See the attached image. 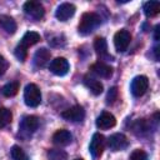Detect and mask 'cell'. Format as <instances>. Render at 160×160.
Wrapping results in <instances>:
<instances>
[{
  "label": "cell",
  "mask_w": 160,
  "mask_h": 160,
  "mask_svg": "<svg viewBox=\"0 0 160 160\" xmlns=\"http://www.w3.org/2000/svg\"><path fill=\"white\" fill-rule=\"evenodd\" d=\"M100 24H101V18L96 12H84L81 19H80V22H79V26H78V31L81 35H89Z\"/></svg>",
  "instance_id": "1"
},
{
  "label": "cell",
  "mask_w": 160,
  "mask_h": 160,
  "mask_svg": "<svg viewBox=\"0 0 160 160\" xmlns=\"http://www.w3.org/2000/svg\"><path fill=\"white\" fill-rule=\"evenodd\" d=\"M24 101L30 108H36L41 102V91L38 85L30 82L25 86L24 90Z\"/></svg>",
  "instance_id": "2"
},
{
  "label": "cell",
  "mask_w": 160,
  "mask_h": 160,
  "mask_svg": "<svg viewBox=\"0 0 160 160\" xmlns=\"http://www.w3.org/2000/svg\"><path fill=\"white\" fill-rule=\"evenodd\" d=\"M149 88V80L146 76L144 75H139V76H135L131 81V85H130V90H131V94L136 98L139 96H142L146 90Z\"/></svg>",
  "instance_id": "3"
},
{
  "label": "cell",
  "mask_w": 160,
  "mask_h": 160,
  "mask_svg": "<svg viewBox=\"0 0 160 160\" xmlns=\"http://www.w3.org/2000/svg\"><path fill=\"white\" fill-rule=\"evenodd\" d=\"M104 148H105L104 135H101L100 132H95L92 135V139H91L90 145H89V150H90V154L92 155V158H95V159L100 158L104 152Z\"/></svg>",
  "instance_id": "4"
},
{
  "label": "cell",
  "mask_w": 160,
  "mask_h": 160,
  "mask_svg": "<svg viewBox=\"0 0 160 160\" xmlns=\"http://www.w3.org/2000/svg\"><path fill=\"white\" fill-rule=\"evenodd\" d=\"M130 41H131V34L128 30H125V29L119 30L114 35V45H115V49L119 52L125 51L128 49Z\"/></svg>",
  "instance_id": "5"
},
{
  "label": "cell",
  "mask_w": 160,
  "mask_h": 160,
  "mask_svg": "<svg viewBox=\"0 0 160 160\" xmlns=\"http://www.w3.org/2000/svg\"><path fill=\"white\" fill-rule=\"evenodd\" d=\"M61 116L65 120H69L71 122H80L85 118V110L80 105H74L61 112Z\"/></svg>",
  "instance_id": "6"
},
{
  "label": "cell",
  "mask_w": 160,
  "mask_h": 160,
  "mask_svg": "<svg viewBox=\"0 0 160 160\" xmlns=\"http://www.w3.org/2000/svg\"><path fill=\"white\" fill-rule=\"evenodd\" d=\"M24 12L35 20H40L44 16L45 10H44V6L39 1L30 0V1H26L24 4Z\"/></svg>",
  "instance_id": "7"
},
{
  "label": "cell",
  "mask_w": 160,
  "mask_h": 160,
  "mask_svg": "<svg viewBox=\"0 0 160 160\" xmlns=\"http://www.w3.org/2000/svg\"><path fill=\"white\" fill-rule=\"evenodd\" d=\"M128 145H129V140H128V138H126L124 134H121V132L112 134V135L108 139V146H109V149L112 150V151L124 150Z\"/></svg>",
  "instance_id": "8"
},
{
  "label": "cell",
  "mask_w": 160,
  "mask_h": 160,
  "mask_svg": "<svg viewBox=\"0 0 160 160\" xmlns=\"http://www.w3.org/2000/svg\"><path fill=\"white\" fill-rule=\"evenodd\" d=\"M49 69L52 74H55L58 76H64L69 71V62L65 58H56V59L51 60Z\"/></svg>",
  "instance_id": "9"
},
{
  "label": "cell",
  "mask_w": 160,
  "mask_h": 160,
  "mask_svg": "<svg viewBox=\"0 0 160 160\" xmlns=\"http://www.w3.org/2000/svg\"><path fill=\"white\" fill-rule=\"evenodd\" d=\"M75 5L74 4H70V2H62L58 6L56 11H55V16L58 20L60 21H66L69 20L74 14H75Z\"/></svg>",
  "instance_id": "10"
},
{
  "label": "cell",
  "mask_w": 160,
  "mask_h": 160,
  "mask_svg": "<svg viewBox=\"0 0 160 160\" xmlns=\"http://www.w3.org/2000/svg\"><path fill=\"white\" fill-rule=\"evenodd\" d=\"M115 124H116L115 116L108 111H102L96 119V126L101 130H108L110 128H114Z\"/></svg>",
  "instance_id": "11"
},
{
  "label": "cell",
  "mask_w": 160,
  "mask_h": 160,
  "mask_svg": "<svg viewBox=\"0 0 160 160\" xmlns=\"http://www.w3.org/2000/svg\"><path fill=\"white\" fill-rule=\"evenodd\" d=\"M38 128H39V119L34 115H28L21 120V124H20V131L21 132L30 135Z\"/></svg>",
  "instance_id": "12"
},
{
  "label": "cell",
  "mask_w": 160,
  "mask_h": 160,
  "mask_svg": "<svg viewBox=\"0 0 160 160\" xmlns=\"http://www.w3.org/2000/svg\"><path fill=\"white\" fill-rule=\"evenodd\" d=\"M90 70H91L94 74H96L98 76L104 78V79H108V78H110V76L112 75V68L109 66V65H106V64L102 62V61H96V62H94V64L90 66Z\"/></svg>",
  "instance_id": "13"
},
{
  "label": "cell",
  "mask_w": 160,
  "mask_h": 160,
  "mask_svg": "<svg viewBox=\"0 0 160 160\" xmlns=\"http://www.w3.org/2000/svg\"><path fill=\"white\" fill-rule=\"evenodd\" d=\"M71 134L69 130H65V129H60L58 131L54 132L52 135V141L55 145H59V146H66L71 142Z\"/></svg>",
  "instance_id": "14"
},
{
  "label": "cell",
  "mask_w": 160,
  "mask_h": 160,
  "mask_svg": "<svg viewBox=\"0 0 160 160\" xmlns=\"http://www.w3.org/2000/svg\"><path fill=\"white\" fill-rule=\"evenodd\" d=\"M50 51L46 48H41L39 50H36L35 55H34V62L38 68H44L49 61H50Z\"/></svg>",
  "instance_id": "15"
},
{
  "label": "cell",
  "mask_w": 160,
  "mask_h": 160,
  "mask_svg": "<svg viewBox=\"0 0 160 160\" xmlns=\"http://www.w3.org/2000/svg\"><path fill=\"white\" fill-rule=\"evenodd\" d=\"M39 41H40V35H39L38 32H35V31H28V32L22 36V39H21V41L19 42V45H20L21 48H24V49L28 50V48H30V46L38 44Z\"/></svg>",
  "instance_id": "16"
},
{
  "label": "cell",
  "mask_w": 160,
  "mask_h": 160,
  "mask_svg": "<svg viewBox=\"0 0 160 160\" xmlns=\"http://www.w3.org/2000/svg\"><path fill=\"white\" fill-rule=\"evenodd\" d=\"M84 84L94 95H100L102 92V90H104L102 84L99 80H96L94 78H90V76H85L84 78Z\"/></svg>",
  "instance_id": "17"
},
{
  "label": "cell",
  "mask_w": 160,
  "mask_h": 160,
  "mask_svg": "<svg viewBox=\"0 0 160 160\" xmlns=\"http://www.w3.org/2000/svg\"><path fill=\"white\" fill-rule=\"evenodd\" d=\"M0 26L8 34H14L16 31V28H18L15 20L8 15H0Z\"/></svg>",
  "instance_id": "18"
},
{
  "label": "cell",
  "mask_w": 160,
  "mask_h": 160,
  "mask_svg": "<svg viewBox=\"0 0 160 160\" xmlns=\"http://www.w3.org/2000/svg\"><path fill=\"white\" fill-rule=\"evenodd\" d=\"M160 12V2L155 0H150L144 4V14L148 18H154Z\"/></svg>",
  "instance_id": "19"
},
{
  "label": "cell",
  "mask_w": 160,
  "mask_h": 160,
  "mask_svg": "<svg viewBox=\"0 0 160 160\" xmlns=\"http://www.w3.org/2000/svg\"><path fill=\"white\" fill-rule=\"evenodd\" d=\"M94 49L100 58L109 56L108 55V44H106V40L104 38H96L94 40Z\"/></svg>",
  "instance_id": "20"
},
{
  "label": "cell",
  "mask_w": 160,
  "mask_h": 160,
  "mask_svg": "<svg viewBox=\"0 0 160 160\" xmlns=\"http://www.w3.org/2000/svg\"><path fill=\"white\" fill-rule=\"evenodd\" d=\"M19 88H20V84L19 81H10L8 84H5L1 89V92L4 96L6 98H11V96H15L19 91Z\"/></svg>",
  "instance_id": "21"
},
{
  "label": "cell",
  "mask_w": 160,
  "mask_h": 160,
  "mask_svg": "<svg viewBox=\"0 0 160 160\" xmlns=\"http://www.w3.org/2000/svg\"><path fill=\"white\" fill-rule=\"evenodd\" d=\"M11 119H12L11 111L6 108H0V129L5 128L8 124H10Z\"/></svg>",
  "instance_id": "22"
},
{
  "label": "cell",
  "mask_w": 160,
  "mask_h": 160,
  "mask_svg": "<svg viewBox=\"0 0 160 160\" xmlns=\"http://www.w3.org/2000/svg\"><path fill=\"white\" fill-rule=\"evenodd\" d=\"M10 155H11V159L12 160H29L28 155L25 154V151L18 146V145H14L10 150Z\"/></svg>",
  "instance_id": "23"
},
{
  "label": "cell",
  "mask_w": 160,
  "mask_h": 160,
  "mask_svg": "<svg viewBox=\"0 0 160 160\" xmlns=\"http://www.w3.org/2000/svg\"><path fill=\"white\" fill-rule=\"evenodd\" d=\"M48 156L50 158V160H65L66 159V154L61 150H50L48 152Z\"/></svg>",
  "instance_id": "24"
},
{
  "label": "cell",
  "mask_w": 160,
  "mask_h": 160,
  "mask_svg": "<svg viewBox=\"0 0 160 160\" xmlns=\"http://www.w3.org/2000/svg\"><path fill=\"white\" fill-rule=\"evenodd\" d=\"M130 160H148V154L141 149H136L131 152Z\"/></svg>",
  "instance_id": "25"
},
{
  "label": "cell",
  "mask_w": 160,
  "mask_h": 160,
  "mask_svg": "<svg viewBox=\"0 0 160 160\" xmlns=\"http://www.w3.org/2000/svg\"><path fill=\"white\" fill-rule=\"evenodd\" d=\"M118 95H119L118 89H116L115 86L110 88L109 91H108V96H106V101H108V104H112L115 100H118Z\"/></svg>",
  "instance_id": "26"
},
{
  "label": "cell",
  "mask_w": 160,
  "mask_h": 160,
  "mask_svg": "<svg viewBox=\"0 0 160 160\" xmlns=\"http://www.w3.org/2000/svg\"><path fill=\"white\" fill-rule=\"evenodd\" d=\"M15 56H16L20 61H25V59H26V56H28V50L24 49V48H21L20 45H18V46L15 48Z\"/></svg>",
  "instance_id": "27"
},
{
  "label": "cell",
  "mask_w": 160,
  "mask_h": 160,
  "mask_svg": "<svg viewBox=\"0 0 160 160\" xmlns=\"http://www.w3.org/2000/svg\"><path fill=\"white\" fill-rule=\"evenodd\" d=\"M8 66H9L8 60H6L2 55H0V76L5 74V71L8 70Z\"/></svg>",
  "instance_id": "28"
},
{
  "label": "cell",
  "mask_w": 160,
  "mask_h": 160,
  "mask_svg": "<svg viewBox=\"0 0 160 160\" xmlns=\"http://www.w3.org/2000/svg\"><path fill=\"white\" fill-rule=\"evenodd\" d=\"M159 30H160V25H156L155 26V35H154L155 40H159Z\"/></svg>",
  "instance_id": "29"
},
{
  "label": "cell",
  "mask_w": 160,
  "mask_h": 160,
  "mask_svg": "<svg viewBox=\"0 0 160 160\" xmlns=\"http://www.w3.org/2000/svg\"><path fill=\"white\" fill-rule=\"evenodd\" d=\"M155 58L156 60H159V48H155Z\"/></svg>",
  "instance_id": "30"
},
{
  "label": "cell",
  "mask_w": 160,
  "mask_h": 160,
  "mask_svg": "<svg viewBox=\"0 0 160 160\" xmlns=\"http://www.w3.org/2000/svg\"><path fill=\"white\" fill-rule=\"evenodd\" d=\"M75 160H82V159H75Z\"/></svg>",
  "instance_id": "31"
}]
</instances>
